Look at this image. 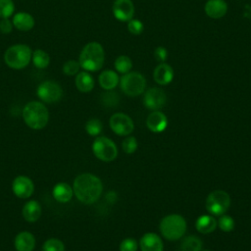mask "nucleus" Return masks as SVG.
I'll return each instance as SVG.
<instances>
[{"mask_svg":"<svg viewBox=\"0 0 251 251\" xmlns=\"http://www.w3.org/2000/svg\"><path fill=\"white\" fill-rule=\"evenodd\" d=\"M112 11L117 20L128 22L134 15V5L131 0H115Z\"/></svg>","mask_w":251,"mask_h":251,"instance_id":"12","label":"nucleus"},{"mask_svg":"<svg viewBox=\"0 0 251 251\" xmlns=\"http://www.w3.org/2000/svg\"><path fill=\"white\" fill-rule=\"evenodd\" d=\"M75 83L77 90L83 93L90 92L94 87V79L92 75L86 71L78 72L75 75Z\"/></svg>","mask_w":251,"mask_h":251,"instance_id":"21","label":"nucleus"},{"mask_svg":"<svg viewBox=\"0 0 251 251\" xmlns=\"http://www.w3.org/2000/svg\"><path fill=\"white\" fill-rule=\"evenodd\" d=\"M127 29L130 33H132L134 35H138L143 31L144 25L141 21H139L137 19H131L127 22Z\"/></svg>","mask_w":251,"mask_h":251,"instance_id":"35","label":"nucleus"},{"mask_svg":"<svg viewBox=\"0 0 251 251\" xmlns=\"http://www.w3.org/2000/svg\"><path fill=\"white\" fill-rule=\"evenodd\" d=\"M15 4L13 0H0V19L10 18L14 15Z\"/></svg>","mask_w":251,"mask_h":251,"instance_id":"28","label":"nucleus"},{"mask_svg":"<svg viewBox=\"0 0 251 251\" xmlns=\"http://www.w3.org/2000/svg\"><path fill=\"white\" fill-rule=\"evenodd\" d=\"M13 192L16 196L22 199H26L33 193V182L32 180L25 176H17L12 184Z\"/></svg>","mask_w":251,"mask_h":251,"instance_id":"13","label":"nucleus"},{"mask_svg":"<svg viewBox=\"0 0 251 251\" xmlns=\"http://www.w3.org/2000/svg\"><path fill=\"white\" fill-rule=\"evenodd\" d=\"M167 102V95L165 91L159 87H151L147 89L143 96L144 106L152 111L162 109Z\"/></svg>","mask_w":251,"mask_h":251,"instance_id":"11","label":"nucleus"},{"mask_svg":"<svg viewBox=\"0 0 251 251\" xmlns=\"http://www.w3.org/2000/svg\"><path fill=\"white\" fill-rule=\"evenodd\" d=\"M25 123L32 129L43 128L49 120V112L46 106L39 101L28 102L23 110Z\"/></svg>","mask_w":251,"mask_h":251,"instance_id":"3","label":"nucleus"},{"mask_svg":"<svg viewBox=\"0 0 251 251\" xmlns=\"http://www.w3.org/2000/svg\"><path fill=\"white\" fill-rule=\"evenodd\" d=\"M202 241L198 236L189 235L182 239L180 244L181 251H201Z\"/></svg>","mask_w":251,"mask_h":251,"instance_id":"26","label":"nucleus"},{"mask_svg":"<svg viewBox=\"0 0 251 251\" xmlns=\"http://www.w3.org/2000/svg\"><path fill=\"white\" fill-rule=\"evenodd\" d=\"M120 101V97L118 93L113 92L112 90H107V92L103 93L102 95V102L104 105L108 107H115Z\"/></svg>","mask_w":251,"mask_h":251,"instance_id":"33","label":"nucleus"},{"mask_svg":"<svg viewBox=\"0 0 251 251\" xmlns=\"http://www.w3.org/2000/svg\"><path fill=\"white\" fill-rule=\"evenodd\" d=\"M52 194L56 201L60 203H67L72 199L74 190L67 182H59L54 186Z\"/></svg>","mask_w":251,"mask_h":251,"instance_id":"22","label":"nucleus"},{"mask_svg":"<svg viewBox=\"0 0 251 251\" xmlns=\"http://www.w3.org/2000/svg\"><path fill=\"white\" fill-rule=\"evenodd\" d=\"M13 23L12 21L9 20V18L6 19H1L0 21V32L3 34H8L11 33V31L13 30Z\"/></svg>","mask_w":251,"mask_h":251,"instance_id":"38","label":"nucleus"},{"mask_svg":"<svg viewBox=\"0 0 251 251\" xmlns=\"http://www.w3.org/2000/svg\"><path fill=\"white\" fill-rule=\"evenodd\" d=\"M153 78L160 85H167L174 78V70L167 63H160L153 71Z\"/></svg>","mask_w":251,"mask_h":251,"instance_id":"17","label":"nucleus"},{"mask_svg":"<svg viewBox=\"0 0 251 251\" xmlns=\"http://www.w3.org/2000/svg\"><path fill=\"white\" fill-rule=\"evenodd\" d=\"M204 11L211 19H221L227 12V4L225 0H208L205 3Z\"/></svg>","mask_w":251,"mask_h":251,"instance_id":"16","label":"nucleus"},{"mask_svg":"<svg viewBox=\"0 0 251 251\" xmlns=\"http://www.w3.org/2000/svg\"><path fill=\"white\" fill-rule=\"evenodd\" d=\"M162 235L171 241L180 239L186 230V221L179 214H170L164 217L159 226Z\"/></svg>","mask_w":251,"mask_h":251,"instance_id":"5","label":"nucleus"},{"mask_svg":"<svg viewBox=\"0 0 251 251\" xmlns=\"http://www.w3.org/2000/svg\"><path fill=\"white\" fill-rule=\"evenodd\" d=\"M15 248L17 251H32L35 246V238L28 231H22L15 237Z\"/></svg>","mask_w":251,"mask_h":251,"instance_id":"19","label":"nucleus"},{"mask_svg":"<svg viewBox=\"0 0 251 251\" xmlns=\"http://www.w3.org/2000/svg\"><path fill=\"white\" fill-rule=\"evenodd\" d=\"M94 155L103 162H112L118 156V148L113 140L106 136L96 137L92 143Z\"/></svg>","mask_w":251,"mask_h":251,"instance_id":"8","label":"nucleus"},{"mask_svg":"<svg viewBox=\"0 0 251 251\" xmlns=\"http://www.w3.org/2000/svg\"><path fill=\"white\" fill-rule=\"evenodd\" d=\"M109 125L111 129L118 135H128L134 128L132 119L125 113H115L111 116Z\"/></svg>","mask_w":251,"mask_h":251,"instance_id":"10","label":"nucleus"},{"mask_svg":"<svg viewBox=\"0 0 251 251\" xmlns=\"http://www.w3.org/2000/svg\"><path fill=\"white\" fill-rule=\"evenodd\" d=\"M43 251H65L64 243L57 238H50L46 240L42 246Z\"/></svg>","mask_w":251,"mask_h":251,"instance_id":"29","label":"nucleus"},{"mask_svg":"<svg viewBox=\"0 0 251 251\" xmlns=\"http://www.w3.org/2000/svg\"><path fill=\"white\" fill-rule=\"evenodd\" d=\"M36 94L38 98L45 103H55L62 98L63 90L58 82L45 80L38 85Z\"/></svg>","mask_w":251,"mask_h":251,"instance_id":"9","label":"nucleus"},{"mask_svg":"<svg viewBox=\"0 0 251 251\" xmlns=\"http://www.w3.org/2000/svg\"><path fill=\"white\" fill-rule=\"evenodd\" d=\"M119 83L122 91L129 97L142 94L146 87V79L138 72H128L123 75Z\"/></svg>","mask_w":251,"mask_h":251,"instance_id":"6","label":"nucleus"},{"mask_svg":"<svg viewBox=\"0 0 251 251\" xmlns=\"http://www.w3.org/2000/svg\"><path fill=\"white\" fill-rule=\"evenodd\" d=\"M32 51L26 44H14L8 47L4 53L5 64L14 70L25 68L31 61Z\"/></svg>","mask_w":251,"mask_h":251,"instance_id":"4","label":"nucleus"},{"mask_svg":"<svg viewBox=\"0 0 251 251\" xmlns=\"http://www.w3.org/2000/svg\"><path fill=\"white\" fill-rule=\"evenodd\" d=\"M24 219L28 223L36 222L41 215L40 204L35 200H30L25 204L22 211Z\"/></svg>","mask_w":251,"mask_h":251,"instance_id":"23","label":"nucleus"},{"mask_svg":"<svg viewBox=\"0 0 251 251\" xmlns=\"http://www.w3.org/2000/svg\"><path fill=\"white\" fill-rule=\"evenodd\" d=\"M137 140L134 136H128V137H126L124 140H123V143H122V147H123V150L125 151V153L126 154H132L135 152V150L137 149Z\"/></svg>","mask_w":251,"mask_h":251,"instance_id":"34","label":"nucleus"},{"mask_svg":"<svg viewBox=\"0 0 251 251\" xmlns=\"http://www.w3.org/2000/svg\"><path fill=\"white\" fill-rule=\"evenodd\" d=\"M217 223L219 227L225 232H229L234 228V220L228 215H222Z\"/></svg>","mask_w":251,"mask_h":251,"instance_id":"31","label":"nucleus"},{"mask_svg":"<svg viewBox=\"0 0 251 251\" xmlns=\"http://www.w3.org/2000/svg\"><path fill=\"white\" fill-rule=\"evenodd\" d=\"M141 251H163L164 244L161 237L153 232H147L139 240Z\"/></svg>","mask_w":251,"mask_h":251,"instance_id":"15","label":"nucleus"},{"mask_svg":"<svg viewBox=\"0 0 251 251\" xmlns=\"http://www.w3.org/2000/svg\"><path fill=\"white\" fill-rule=\"evenodd\" d=\"M203 251H210V250H203Z\"/></svg>","mask_w":251,"mask_h":251,"instance_id":"39","label":"nucleus"},{"mask_svg":"<svg viewBox=\"0 0 251 251\" xmlns=\"http://www.w3.org/2000/svg\"><path fill=\"white\" fill-rule=\"evenodd\" d=\"M154 58L155 60L160 64V63H165L167 58H168V51L165 47L163 46H158L154 50Z\"/></svg>","mask_w":251,"mask_h":251,"instance_id":"37","label":"nucleus"},{"mask_svg":"<svg viewBox=\"0 0 251 251\" xmlns=\"http://www.w3.org/2000/svg\"><path fill=\"white\" fill-rule=\"evenodd\" d=\"M105 62V51L103 46L95 41L87 43L81 50L78 63L80 68L86 72H97L102 69Z\"/></svg>","mask_w":251,"mask_h":251,"instance_id":"2","label":"nucleus"},{"mask_svg":"<svg viewBox=\"0 0 251 251\" xmlns=\"http://www.w3.org/2000/svg\"><path fill=\"white\" fill-rule=\"evenodd\" d=\"M73 190L78 201L83 204H92L100 198L103 185L98 176L85 173L75 178Z\"/></svg>","mask_w":251,"mask_h":251,"instance_id":"1","label":"nucleus"},{"mask_svg":"<svg viewBox=\"0 0 251 251\" xmlns=\"http://www.w3.org/2000/svg\"><path fill=\"white\" fill-rule=\"evenodd\" d=\"M137 241L132 237H126L120 243V251H137Z\"/></svg>","mask_w":251,"mask_h":251,"instance_id":"36","label":"nucleus"},{"mask_svg":"<svg viewBox=\"0 0 251 251\" xmlns=\"http://www.w3.org/2000/svg\"><path fill=\"white\" fill-rule=\"evenodd\" d=\"M32 64L37 69H45L50 64V56L42 49H36L32 52Z\"/></svg>","mask_w":251,"mask_h":251,"instance_id":"25","label":"nucleus"},{"mask_svg":"<svg viewBox=\"0 0 251 251\" xmlns=\"http://www.w3.org/2000/svg\"><path fill=\"white\" fill-rule=\"evenodd\" d=\"M230 206V197L224 190H214L206 198V210L213 216L224 215Z\"/></svg>","mask_w":251,"mask_h":251,"instance_id":"7","label":"nucleus"},{"mask_svg":"<svg viewBox=\"0 0 251 251\" xmlns=\"http://www.w3.org/2000/svg\"><path fill=\"white\" fill-rule=\"evenodd\" d=\"M218 226V223L213 215H202L200 216L195 223L196 229L201 233H211L213 232Z\"/></svg>","mask_w":251,"mask_h":251,"instance_id":"24","label":"nucleus"},{"mask_svg":"<svg viewBox=\"0 0 251 251\" xmlns=\"http://www.w3.org/2000/svg\"><path fill=\"white\" fill-rule=\"evenodd\" d=\"M102 123L98 119H91L89 120L85 125V129L89 135L96 136L98 135L102 130Z\"/></svg>","mask_w":251,"mask_h":251,"instance_id":"30","label":"nucleus"},{"mask_svg":"<svg viewBox=\"0 0 251 251\" xmlns=\"http://www.w3.org/2000/svg\"><path fill=\"white\" fill-rule=\"evenodd\" d=\"M114 67L118 73L125 75V74L130 72V70L132 68V61L126 55H120L119 57L116 58Z\"/></svg>","mask_w":251,"mask_h":251,"instance_id":"27","label":"nucleus"},{"mask_svg":"<svg viewBox=\"0 0 251 251\" xmlns=\"http://www.w3.org/2000/svg\"><path fill=\"white\" fill-rule=\"evenodd\" d=\"M80 65L76 60H69L63 65V73L67 75H75L79 72Z\"/></svg>","mask_w":251,"mask_h":251,"instance_id":"32","label":"nucleus"},{"mask_svg":"<svg viewBox=\"0 0 251 251\" xmlns=\"http://www.w3.org/2000/svg\"><path fill=\"white\" fill-rule=\"evenodd\" d=\"M100 86L105 90H113L120 82L118 74L113 70H105L101 72L98 77Z\"/></svg>","mask_w":251,"mask_h":251,"instance_id":"20","label":"nucleus"},{"mask_svg":"<svg viewBox=\"0 0 251 251\" xmlns=\"http://www.w3.org/2000/svg\"><path fill=\"white\" fill-rule=\"evenodd\" d=\"M14 27L20 31H29L33 28L35 21L34 18L26 12H18L13 15L12 20Z\"/></svg>","mask_w":251,"mask_h":251,"instance_id":"18","label":"nucleus"},{"mask_svg":"<svg viewBox=\"0 0 251 251\" xmlns=\"http://www.w3.org/2000/svg\"><path fill=\"white\" fill-rule=\"evenodd\" d=\"M146 126L152 132H162L168 126V119L161 111H153L146 119Z\"/></svg>","mask_w":251,"mask_h":251,"instance_id":"14","label":"nucleus"}]
</instances>
